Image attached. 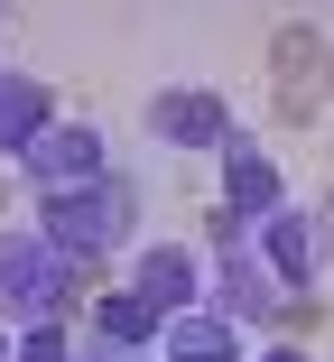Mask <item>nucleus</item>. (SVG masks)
<instances>
[{"label":"nucleus","instance_id":"1","mask_svg":"<svg viewBox=\"0 0 334 362\" xmlns=\"http://www.w3.org/2000/svg\"><path fill=\"white\" fill-rule=\"evenodd\" d=\"M28 177L65 204V195H84L93 177H102V139L84 130V121H56V130H37L28 139Z\"/></svg>","mask_w":334,"mask_h":362},{"label":"nucleus","instance_id":"2","mask_svg":"<svg viewBox=\"0 0 334 362\" xmlns=\"http://www.w3.org/2000/svg\"><path fill=\"white\" fill-rule=\"evenodd\" d=\"M260 260H270V279L306 288L316 260H325V223H306V214H270V223H260Z\"/></svg>","mask_w":334,"mask_h":362},{"label":"nucleus","instance_id":"3","mask_svg":"<svg viewBox=\"0 0 334 362\" xmlns=\"http://www.w3.org/2000/svg\"><path fill=\"white\" fill-rule=\"evenodd\" d=\"M56 279H65V260H56L47 242H0V307H37V298H56Z\"/></svg>","mask_w":334,"mask_h":362},{"label":"nucleus","instance_id":"4","mask_svg":"<svg viewBox=\"0 0 334 362\" xmlns=\"http://www.w3.org/2000/svg\"><path fill=\"white\" fill-rule=\"evenodd\" d=\"M149 130L177 139V149H195V139H223V103H214V93H158Z\"/></svg>","mask_w":334,"mask_h":362},{"label":"nucleus","instance_id":"5","mask_svg":"<svg viewBox=\"0 0 334 362\" xmlns=\"http://www.w3.org/2000/svg\"><path fill=\"white\" fill-rule=\"evenodd\" d=\"M167 362H232V325L223 316H186L177 344H167Z\"/></svg>","mask_w":334,"mask_h":362},{"label":"nucleus","instance_id":"6","mask_svg":"<svg viewBox=\"0 0 334 362\" xmlns=\"http://www.w3.org/2000/svg\"><path fill=\"white\" fill-rule=\"evenodd\" d=\"M232 214H260V223H270V168L251 149H232Z\"/></svg>","mask_w":334,"mask_h":362},{"label":"nucleus","instance_id":"7","mask_svg":"<svg viewBox=\"0 0 334 362\" xmlns=\"http://www.w3.org/2000/svg\"><path fill=\"white\" fill-rule=\"evenodd\" d=\"M186 288H195V269H186L177 251H158V260L140 269V298H149V307H177V298H186Z\"/></svg>","mask_w":334,"mask_h":362},{"label":"nucleus","instance_id":"8","mask_svg":"<svg viewBox=\"0 0 334 362\" xmlns=\"http://www.w3.org/2000/svg\"><path fill=\"white\" fill-rule=\"evenodd\" d=\"M112 223H121V204H112V195H93V204H56V233H75V242H102Z\"/></svg>","mask_w":334,"mask_h":362},{"label":"nucleus","instance_id":"9","mask_svg":"<svg viewBox=\"0 0 334 362\" xmlns=\"http://www.w3.org/2000/svg\"><path fill=\"white\" fill-rule=\"evenodd\" d=\"M270 362H306V353H270Z\"/></svg>","mask_w":334,"mask_h":362}]
</instances>
